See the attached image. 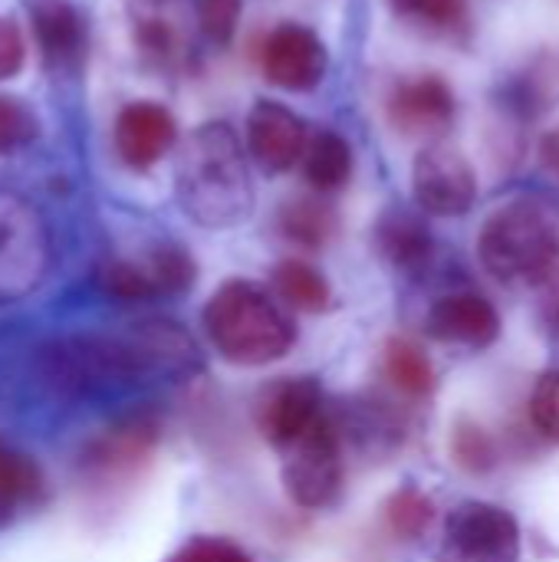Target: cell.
<instances>
[{
  "instance_id": "7",
  "label": "cell",
  "mask_w": 559,
  "mask_h": 562,
  "mask_svg": "<svg viewBox=\"0 0 559 562\" xmlns=\"http://www.w3.org/2000/svg\"><path fill=\"white\" fill-rule=\"evenodd\" d=\"M521 560V527L494 504L471 501L461 504L441 540V562H517Z\"/></svg>"
},
{
  "instance_id": "18",
  "label": "cell",
  "mask_w": 559,
  "mask_h": 562,
  "mask_svg": "<svg viewBox=\"0 0 559 562\" xmlns=\"http://www.w3.org/2000/svg\"><path fill=\"white\" fill-rule=\"evenodd\" d=\"M379 247L399 270H418L432 257L428 227L409 211H389L379 221Z\"/></svg>"
},
{
  "instance_id": "15",
  "label": "cell",
  "mask_w": 559,
  "mask_h": 562,
  "mask_svg": "<svg viewBox=\"0 0 559 562\" xmlns=\"http://www.w3.org/2000/svg\"><path fill=\"white\" fill-rule=\"evenodd\" d=\"M155 441H158V425L152 418H128V422L105 428V435H99L89 445L82 464L92 481L96 477L115 481V477L138 471L148 461V454L155 451Z\"/></svg>"
},
{
  "instance_id": "29",
  "label": "cell",
  "mask_w": 559,
  "mask_h": 562,
  "mask_svg": "<svg viewBox=\"0 0 559 562\" xmlns=\"http://www.w3.org/2000/svg\"><path fill=\"white\" fill-rule=\"evenodd\" d=\"M530 422L534 428L559 445V372H544L530 395Z\"/></svg>"
},
{
  "instance_id": "8",
  "label": "cell",
  "mask_w": 559,
  "mask_h": 562,
  "mask_svg": "<svg viewBox=\"0 0 559 562\" xmlns=\"http://www.w3.org/2000/svg\"><path fill=\"white\" fill-rule=\"evenodd\" d=\"M412 191L425 214L435 217H461L474 207L478 178L468 158L451 145H428L415 158Z\"/></svg>"
},
{
  "instance_id": "9",
  "label": "cell",
  "mask_w": 559,
  "mask_h": 562,
  "mask_svg": "<svg viewBox=\"0 0 559 562\" xmlns=\"http://www.w3.org/2000/svg\"><path fill=\"white\" fill-rule=\"evenodd\" d=\"M323 418V389L300 375L273 382L257 402V428L273 448H293Z\"/></svg>"
},
{
  "instance_id": "11",
  "label": "cell",
  "mask_w": 559,
  "mask_h": 562,
  "mask_svg": "<svg viewBox=\"0 0 559 562\" xmlns=\"http://www.w3.org/2000/svg\"><path fill=\"white\" fill-rule=\"evenodd\" d=\"M26 10L46 69L76 76L89 56V26L79 7L69 0H26Z\"/></svg>"
},
{
  "instance_id": "17",
  "label": "cell",
  "mask_w": 559,
  "mask_h": 562,
  "mask_svg": "<svg viewBox=\"0 0 559 562\" xmlns=\"http://www.w3.org/2000/svg\"><path fill=\"white\" fill-rule=\"evenodd\" d=\"M43 491L46 477L36 468V461L0 441V527L33 510L43 501Z\"/></svg>"
},
{
  "instance_id": "27",
  "label": "cell",
  "mask_w": 559,
  "mask_h": 562,
  "mask_svg": "<svg viewBox=\"0 0 559 562\" xmlns=\"http://www.w3.org/2000/svg\"><path fill=\"white\" fill-rule=\"evenodd\" d=\"M389 7L402 20L432 30H455L468 20V0H389Z\"/></svg>"
},
{
  "instance_id": "32",
  "label": "cell",
  "mask_w": 559,
  "mask_h": 562,
  "mask_svg": "<svg viewBox=\"0 0 559 562\" xmlns=\"http://www.w3.org/2000/svg\"><path fill=\"white\" fill-rule=\"evenodd\" d=\"M26 63V43L10 16H0V79H10Z\"/></svg>"
},
{
  "instance_id": "5",
  "label": "cell",
  "mask_w": 559,
  "mask_h": 562,
  "mask_svg": "<svg viewBox=\"0 0 559 562\" xmlns=\"http://www.w3.org/2000/svg\"><path fill=\"white\" fill-rule=\"evenodd\" d=\"M49 270V234L40 211L0 191V303L30 296Z\"/></svg>"
},
{
  "instance_id": "23",
  "label": "cell",
  "mask_w": 559,
  "mask_h": 562,
  "mask_svg": "<svg viewBox=\"0 0 559 562\" xmlns=\"http://www.w3.org/2000/svg\"><path fill=\"white\" fill-rule=\"evenodd\" d=\"M280 231H283L290 240H297V244L316 250V247H323V244L333 237V231H336V214H333L326 204H320V201L300 198V201L283 204V211H280Z\"/></svg>"
},
{
  "instance_id": "16",
  "label": "cell",
  "mask_w": 559,
  "mask_h": 562,
  "mask_svg": "<svg viewBox=\"0 0 559 562\" xmlns=\"http://www.w3.org/2000/svg\"><path fill=\"white\" fill-rule=\"evenodd\" d=\"M428 333L441 342L488 349L501 336V316L478 293H448L428 310Z\"/></svg>"
},
{
  "instance_id": "33",
  "label": "cell",
  "mask_w": 559,
  "mask_h": 562,
  "mask_svg": "<svg viewBox=\"0 0 559 562\" xmlns=\"http://www.w3.org/2000/svg\"><path fill=\"white\" fill-rule=\"evenodd\" d=\"M544 161H547V168L554 171V175H559V132H554V135H547L544 138Z\"/></svg>"
},
{
  "instance_id": "13",
  "label": "cell",
  "mask_w": 559,
  "mask_h": 562,
  "mask_svg": "<svg viewBox=\"0 0 559 562\" xmlns=\"http://www.w3.org/2000/svg\"><path fill=\"white\" fill-rule=\"evenodd\" d=\"M115 151L119 158L135 168L145 171L152 165H158L178 142V125L175 115L158 105V102H128L119 115H115Z\"/></svg>"
},
{
  "instance_id": "20",
  "label": "cell",
  "mask_w": 559,
  "mask_h": 562,
  "mask_svg": "<svg viewBox=\"0 0 559 562\" xmlns=\"http://www.w3.org/2000/svg\"><path fill=\"white\" fill-rule=\"evenodd\" d=\"M273 290L287 306H293L300 313H323L329 306V300H333V290H329L326 277L316 267L303 263V260L277 263L273 267Z\"/></svg>"
},
{
  "instance_id": "10",
  "label": "cell",
  "mask_w": 559,
  "mask_h": 562,
  "mask_svg": "<svg viewBox=\"0 0 559 562\" xmlns=\"http://www.w3.org/2000/svg\"><path fill=\"white\" fill-rule=\"evenodd\" d=\"M264 76L290 92H306L316 89L326 76V46L323 40L300 23H280L260 53Z\"/></svg>"
},
{
  "instance_id": "12",
  "label": "cell",
  "mask_w": 559,
  "mask_h": 562,
  "mask_svg": "<svg viewBox=\"0 0 559 562\" xmlns=\"http://www.w3.org/2000/svg\"><path fill=\"white\" fill-rule=\"evenodd\" d=\"M247 148L264 171H290L310 148L306 122L280 102L260 99L247 115Z\"/></svg>"
},
{
  "instance_id": "2",
  "label": "cell",
  "mask_w": 559,
  "mask_h": 562,
  "mask_svg": "<svg viewBox=\"0 0 559 562\" xmlns=\"http://www.w3.org/2000/svg\"><path fill=\"white\" fill-rule=\"evenodd\" d=\"M175 191L185 214L204 227H231L250 214L254 188L227 122H208L188 135L175 168Z\"/></svg>"
},
{
  "instance_id": "19",
  "label": "cell",
  "mask_w": 559,
  "mask_h": 562,
  "mask_svg": "<svg viewBox=\"0 0 559 562\" xmlns=\"http://www.w3.org/2000/svg\"><path fill=\"white\" fill-rule=\"evenodd\" d=\"M306 181L316 191H339L353 175V148L336 132H320L310 138V148L303 155Z\"/></svg>"
},
{
  "instance_id": "24",
  "label": "cell",
  "mask_w": 559,
  "mask_h": 562,
  "mask_svg": "<svg viewBox=\"0 0 559 562\" xmlns=\"http://www.w3.org/2000/svg\"><path fill=\"white\" fill-rule=\"evenodd\" d=\"M385 524L395 537L415 540L435 524V501L415 487H402L385 504Z\"/></svg>"
},
{
  "instance_id": "4",
  "label": "cell",
  "mask_w": 559,
  "mask_h": 562,
  "mask_svg": "<svg viewBox=\"0 0 559 562\" xmlns=\"http://www.w3.org/2000/svg\"><path fill=\"white\" fill-rule=\"evenodd\" d=\"M478 257L507 286H544L559 270V217L544 201H511L484 221Z\"/></svg>"
},
{
  "instance_id": "28",
  "label": "cell",
  "mask_w": 559,
  "mask_h": 562,
  "mask_svg": "<svg viewBox=\"0 0 559 562\" xmlns=\"http://www.w3.org/2000/svg\"><path fill=\"white\" fill-rule=\"evenodd\" d=\"M40 135V119L36 112L13 95H0V158L10 151L26 148Z\"/></svg>"
},
{
  "instance_id": "30",
  "label": "cell",
  "mask_w": 559,
  "mask_h": 562,
  "mask_svg": "<svg viewBox=\"0 0 559 562\" xmlns=\"http://www.w3.org/2000/svg\"><path fill=\"white\" fill-rule=\"evenodd\" d=\"M241 10H244V0H201V3H198L201 33H204L214 46H227V43L234 40Z\"/></svg>"
},
{
  "instance_id": "25",
  "label": "cell",
  "mask_w": 559,
  "mask_h": 562,
  "mask_svg": "<svg viewBox=\"0 0 559 562\" xmlns=\"http://www.w3.org/2000/svg\"><path fill=\"white\" fill-rule=\"evenodd\" d=\"M451 458L468 474H488L497 464V445L478 422L461 418L451 431Z\"/></svg>"
},
{
  "instance_id": "21",
  "label": "cell",
  "mask_w": 559,
  "mask_h": 562,
  "mask_svg": "<svg viewBox=\"0 0 559 562\" xmlns=\"http://www.w3.org/2000/svg\"><path fill=\"white\" fill-rule=\"evenodd\" d=\"M385 375L392 385L412 398H425L435 392V366L415 339L395 336L385 346Z\"/></svg>"
},
{
  "instance_id": "31",
  "label": "cell",
  "mask_w": 559,
  "mask_h": 562,
  "mask_svg": "<svg viewBox=\"0 0 559 562\" xmlns=\"http://www.w3.org/2000/svg\"><path fill=\"white\" fill-rule=\"evenodd\" d=\"M171 562H250V557L227 540L201 537V540H191Z\"/></svg>"
},
{
  "instance_id": "1",
  "label": "cell",
  "mask_w": 559,
  "mask_h": 562,
  "mask_svg": "<svg viewBox=\"0 0 559 562\" xmlns=\"http://www.w3.org/2000/svg\"><path fill=\"white\" fill-rule=\"evenodd\" d=\"M191 359V339L175 323H138L125 333L66 336L40 349L46 385L63 395H82L155 372H175Z\"/></svg>"
},
{
  "instance_id": "22",
  "label": "cell",
  "mask_w": 559,
  "mask_h": 562,
  "mask_svg": "<svg viewBox=\"0 0 559 562\" xmlns=\"http://www.w3.org/2000/svg\"><path fill=\"white\" fill-rule=\"evenodd\" d=\"M96 286L119 300V303H142L152 296H161L158 280L152 273L148 260H128V257H109L96 270Z\"/></svg>"
},
{
  "instance_id": "6",
  "label": "cell",
  "mask_w": 559,
  "mask_h": 562,
  "mask_svg": "<svg viewBox=\"0 0 559 562\" xmlns=\"http://www.w3.org/2000/svg\"><path fill=\"white\" fill-rule=\"evenodd\" d=\"M343 484L346 468L339 435L326 418H320V425L290 448V458L283 464V487L293 504L306 510H323L339 501Z\"/></svg>"
},
{
  "instance_id": "3",
  "label": "cell",
  "mask_w": 559,
  "mask_h": 562,
  "mask_svg": "<svg viewBox=\"0 0 559 562\" xmlns=\"http://www.w3.org/2000/svg\"><path fill=\"white\" fill-rule=\"evenodd\" d=\"M214 352L231 366H270L297 342V326L283 306L250 280H227L214 290L201 313Z\"/></svg>"
},
{
  "instance_id": "26",
  "label": "cell",
  "mask_w": 559,
  "mask_h": 562,
  "mask_svg": "<svg viewBox=\"0 0 559 562\" xmlns=\"http://www.w3.org/2000/svg\"><path fill=\"white\" fill-rule=\"evenodd\" d=\"M148 263H152V273L158 280V290L161 296H175V293H185L191 290L194 283V260L188 250H181L178 244H161L148 254Z\"/></svg>"
},
{
  "instance_id": "14",
  "label": "cell",
  "mask_w": 559,
  "mask_h": 562,
  "mask_svg": "<svg viewBox=\"0 0 559 562\" xmlns=\"http://www.w3.org/2000/svg\"><path fill=\"white\" fill-rule=\"evenodd\" d=\"M389 119L395 132L409 138L438 135L455 119V92L438 76H418V79L399 82L389 95Z\"/></svg>"
}]
</instances>
